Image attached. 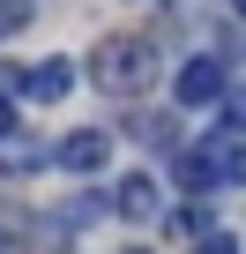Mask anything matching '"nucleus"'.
I'll return each instance as SVG.
<instances>
[{
  "label": "nucleus",
  "mask_w": 246,
  "mask_h": 254,
  "mask_svg": "<svg viewBox=\"0 0 246 254\" xmlns=\"http://www.w3.org/2000/svg\"><path fill=\"white\" fill-rule=\"evenodd\" d=\"M90 82H97L112 105L142 97V90L157 82V45H149V38H104V45L90 53Z\"/></svg>",
  "instance_id": "1"
},
{
  "label": "nucleus",
  "mask_w": 246,
  "mask_h": 254,
  "mask_svg": "<svg viewBox=\"0 0 246 254\" xmlns=\"http://www.w3.org/2000/svg\"><path fill=\"white\" fill-rule=\"evenodd\" d=\"M172 97H179V105H224V97H231V75H224V60H216V53L187 60V67H179V82H172Z\"/></svg>",
  "instance_id": "2"
},
{
  "label": "nucleus",
  "mask_w": 246,
  "mask_h": 254,
  "mask_svg": "<svg viewBox=\"0 0 246 254\" xmlns=\"http://www.w3.org/2000/svg\"><path fill=\"white\" fill-rule=\"evenodd\" d=\"M104 157H112V135H97V127H82V135H67V142L52 150V165H60V172H75V180H90Z\"/></svg>",
  "instance_id": "3"
},
{
  "label": "nucleus",
  "mask_w": 246,
  "mask_h": 254,
  "mask_svg": "<svg viewBox=\"0 0 246 254\" xmlns=\"http://www.w3.org/2000/svg\"><path fill=\"white\" fill-rule=\"evenodd\" d=\"M112 209H119V217H135V224H149V217H157V180L127 172V180H119V194H112Z\"/></svg>",
  "instance_id": "4"
},
{
  "label": "nucleus",
  "mask_w": 246,
  "mask_h": 254,
  "mask_svg": "<svg viewBox=\"0 0 246 254\" xmlns=\"http://www.w3.org/2000/svg\"><path fill=\"white\" fill-rule=\"evenodd\" d=\"M67 90H75V60H38L30 67V97L38 105H60Z\"/></svg>",
  "instance_id": "5"
},
{
  "label": "nucleus",
  "mask_w": 246,
  "mask_h": 254,
  "mask_svg": "<svg viewBox=\"0 0 246 254\" xmlns=\"http://www.w3.org/2000/svg\"><path fill=\"white\" fill-rule=\"evenodd\" d=\"M172 172H179V187H187V194H216V187H224V172H216V157H209V150H187Z\"/></svg>",
  "instance_id": "6"
},
{
  "label": "nucleus",
  "mask_w": 246,
  "mask_h": 254,
  "mask_svg": "<svg viewBox=\"0 0 246 254\" xmlns=\"http://www.w3.org/2000/svg\"><path fill=\"white\" fill-rule=\"evenodd\" d=\"M52 150L45 142H30V135H8V142H0V172H38Z\"/></svg>",
  "instance_id": "7"
},
{
  "label": "nucleus",
  "mask_w": 246,
  "mask_h": 254,
  "mask_svg": "<svg viewBox=\"0 0 246 254\" xmlns=\"http://www.w3.org/2000/svg\"><path fill=\"white\" fill-rule=\"evenodd\" d=\"M209 157H216L224 187H246V142H209Z\"/></svg>",
  "instance_id": "8"
},
{
  "label": "nucleus",
  "mask_w": 246,
  "mask_h": 254,
  "mask_svg": "<svg viewBox=\"0 0 246 254\" xmlns=\"http://www.w3.org/2000/svg\"><path fill=\"white\" fill-rule=\"evenodd\" d=\"M209 224H216V217H209L201 202H179V209H172V232H179V239H209Z\"/></svg>",
  "instance_id": "9"
},
{
  "label": "nucleus",
  "mask_w": 246,
  "mask_h": 254,
  "mask_svg": "<svg viewBox=\"0 0 246 254\" xmlns=\"http://www.w3.org/2000/svg\"><path fill=\"white\" fill-rule=\"evenodd\" d=\"M30 15H38L30 0H0V38H15V30H30Z\"/></svg>",
  "instance_id": "10"
},
{
  "label": "nucleus",
  "mask_w": 246,
  "mask_h": 254,
  "mask_svg": "<svg viewBox=\"0 0 246 254\" xmlns=\"http://www.w3.org/2000/svg\"><path fill=\"white\" fill-rule=\"evenodd\" d=\"M216 112H224V127H231V135H246V90H231Z\"/></svg>",
  "instance_id": "11"
},
{
  "label": "nucleus",
  "mask_w": 246,
  "mask_h": 254,
  "mask_svg": "<svg viewBox=\"0 0 246 254\" xmlns=\"http://www.w3.org/2000/svg\"><path fill=\"white\" fill-rule=\"evenodd\" d=\"M0 254H30V239H23L15 224H0Z\"/></svg>",
  "instance_id": "12"
},
{
  "label": "nucleus",
  "mask_w": 246,
  "mask_h": 254,
  "mask_svg": "<svg viewBox=\"0 0 246 254\" xmlns=\"http://www.w3.org/2000/svg\"><path fill=\"white\" fill-rule=\"evenodd\" d=\"M201 254H239V239H231V232H209V239H201Z\"/></svg>",
  "instance_id": "13"
},
{
  "label": "nucleus",
  "mask_w": 246,
  "mask_h": 254,
  "mask_svg": "<svg viewBox=\"0 0 246 254\" xmlns=\"http://www.w3.org/2000/svg\"><path fill=\"white\" fill-rule=\"evenodd\" d=\"M8 135H23V120H15V105H0V142Z\"/></svg>",
  "instance_id": "14"
},
{
  "label": "nucleus",
  "mask_w": 246,
  "mask_h": 254,
  "mask_svg": "<svg viewBox=\"0 0 246 254\" xmlns=\"http://www.w3.org/2000/svg\"><path fill=\"white\" fill-rule=\"evenodd\" d=\"M231 15H239V23H246V0H231Z\"/></svg>",
  "instance_id": "15"
},
{
  "label": "nucleus",
  "mask_w": 246,
  "mask_h": 254,
  "mask_svg": "<svg viewBox=\"0 0 246 254\" xmlns=\"http://www.w3.org/2000/svg\"><path fill=\"white\" fill-rule=\"evenodd\" d=\"M127 254H142V247H127Z\"/></svg>",
  "instance_id": "16"
}]
</instances>
